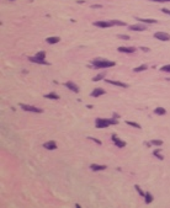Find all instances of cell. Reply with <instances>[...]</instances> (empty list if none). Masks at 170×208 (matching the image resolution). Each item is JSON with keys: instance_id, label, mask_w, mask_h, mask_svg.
Instances as JSON below:
<instances>
[{"instance_id": "obj_18", "label": "cell", "mask_w": 170, "mask_h": 208, "mask_svg": "<svg viewBox=\"0 0 170 208\" xmlns=\"http://www.w3.org/2000/svg\"><path fill=\"white\" fill-rule=\"evenodd\" d=\"M44 99H51V100H58V99H59V96H58L57 94H54V93H49V94L44 95Z\"/></svg>"}, {"instance_id": "obj_1", "label": "cell", "mask_w": 170, "mask_h": 208, "mask_svg": "<svg viewBox=\"0 0 170 208\" xmlns=\"http://www.w3.org/2000/svg\"><path fill=\"white\" fill-rule=\"evenodd\" d=\"M115 62L111 60H107V59H94L93 60V65L95 68H101V69H106V68H110V67H115Z\"/></svg>"}, {"instance_id": "obj_15", "label": "cell", "mask_w": 170, "mask_h": 208, "mask_svg": "<svg viewBox=\"0 0 170 208\" xmlns=\"http://www.w3.org/2000/svg\"><path fill=\"white\" fill-rule=\"evenodd\" d=\"M136 20H138V21L142 22V24H157V20H152V19H139V17H137Z\"/></svg>"}, {"instance_id": "obj_23", "label": "cell", "mask_w": 170, "mask_h": 208, "mask_svg": "<svg viewBox=\"0 0 170 208\" xmlns=\"http://www.w3.org/2000/svg\"><path fill=\"white\" fill-rule=\"evenodd\" d=\"M126 123L128 124V126H131V127H134V128H138V129L141 128V126H139V124H138V123H136V122H132V121H127Z\"/></svg>"}, {"instance_id": "obj_8", "label": "cell", "mask_w": 170, "mask_h": 208, "mask_svg": "<svg viewBox=\"0 0 170 208\" xmlns=\"http://www.w3.org/2000/svg\"><path fill=\"white\" fill-rule=\"evenodd\" d=\"M94 26L101 27V29H107V27H111L112 24L110 21H96V22H94Z\"/></svg>"}, {"instance_id": "obj_31", "label": "cell", "mask_w": 170, "mask_h": 208, "mask_svg": "<svg viewBox=\"0 0 170 208\" xmlns=\"http://www.w3.org/2000/svg\"><path fill=\"white\" fill-rule=\"evenodd\" d=\"M141 49H142V51H144V52H148V51H149V48H147V47H142Z\"/></svg>"}, {"instance_id": "obj_16", "label": "cell", "mask_w": 170, "mask_h": 208, "mask_svg": "<svg viewBox=\"0 0 170 208\" xmlns=\"http://www.w3.org/2000/svg\"><path fill=\"white\" fill-rule=\"evenodd\" d=\"M154 113L155 115H158V116H163V115H165L166 113V110L165 108H163V107H157L154 110Z\"/></svg>"}, {"instance_id": "obj_2", "label": "cell", "mask_w": 170, "mask_h": 208, "mask_svg": "<svg viewBox=\"0 0 170 208\" xmlns=\"http://www.w3.org/2000/svg\"><path fill=\"white\" fill-rule=\"evenodd\" d=\"M44 58H46V52L44 51H41V52H38L35 57H30L29 59L31 60V62H35V63H38V64H47V62L44 60Z\"/></svg>"}, {"instance_id": "obj_25", "label": "cell", "mask_w": 170, "mask_h": 208, "mask_svg": "<svg viewBox=\"0 0 170 208\" xmlns=\"http://www.w3.org/2000/svg\"><path fill=\"white\" fill-rule=\"evenodd\" d=\"M151 144L157 145V147H161V145H163V142H161V141H158V139H154V141L151 142Z\"/></svg>"}, {"instance_id": "obj_20", "label": "cell", "mask_w": 170, "mask_h": 208, "mask_svg": "<svg viewBox=\"0 0 170 208\" xmlns=\"http://www.w3.org/2000/svg\"><path fill=\"white\" fill-rule=\"evenodd\" d=\"M160 150H161L160 148H158L157 150H154V151H153V155L157 156V158L159 159V160H163V159H164V156H163V155L160 154Z\"/></svg>"}, {"instance_id": "obj_27", "label": "cell", "mask_w": 170, "mask_h": 208, "mask_svg": "<svg viewBox=\"0 0 170 208\" xmlns=\"http://www.w3.org/2000/svg\"><path fill=\"white\" fill-rule=\"evenodd\" d=\"M161 70H163V72H166V73H170V64L163 65V67H161Z\"/></svg>"}, {"instance_id": "obj_34", "label": "cell", "mask_w": 170, "mask_h": 208, "mask_svg": "<svg viewBox=\"0 0 170 208\" xmlns=\"http://www.w3.org/2000/svg\"><path fill=\"white\" fill-rule=\"evenodd\" d=\"M10 1H12V0H10Z\"/></svg>"}, {"instance_id": "obj_28", "label": "cell", "mask_w": 170, "mask_h": 208, "mask_svg": "<svg viewBox=\"0 0 170 208\" xmlns=\"http://www.w3.org/2000/svg\"><path fill=\"white\" fill-rule=\"evenodd\" d=\"M118 38L127 41V39H130V36H127V34H118Z\"/></svg>"}, {"instance_id": "obj_24", "label": "cell", "mask_w": 170, "mask_h": 208, "mask_svg": "<svg viewBox=\"0 0 170 208\" xmlns=\"http://www.w3.org/2000/svg\"><path fill=\"white\" fill-rule=\"evenodd\" d=\"M105 78V73H101V74H99V75H96V77H95L93 80L94 81H99V80H101V79H104Z\"/></svg>"}, {"instance_id": "obj_17", "label": "cell", "mask_w": 170, "mask_h": 208, "mask_svg": "<svg viewBox=\"0 0 170 208\" xmlns=\"http://www.w3.org/2000/svg\"><path fill=\"white\" fill-rule=\"evenodd\" d=\"M46 41H47V43L53 44V43H58L59 41H60V38H59V37H48Z\"/></svg>"}, {"instance_id": "obj_13", "label": "cell", "mask_w": 170, "mask_h": 208, "mask_svg": "<svg viewBox=\"0 0 170 208\" xmlns=\"http://www.w3.org/2000/svg\"><path fill=\"white\" fill-rule=\"evenodd\" d=\"M136 51L134 47H118V52L121 53H133Z\"/></svg>"}, {"instance_id": "obj_21", "label": "cell", "mask_w": 170, "mask_h": 208, "mask_svg": "<svg viewBox=\"0 0 170 208\" xmlns=\"http://www.w3.org/2000/svg\"><path fill=\"white\" fill-rule=\"evenodd\" d=\"M110 22L112 24V26H113V25H116V26H125V25H126L123 21H118V20H111Z\"/></svg>"}, {"instance_id": "obj_26", "label": "cell", "mask_w": 170, "mask_h": 208, "mask_svg": "<svg viewBox=\"0 0 170 208\" xmlns=\"http://www.w3.org/2000/svg\"><path fill=\"white\" fill-rule=\"evenodd\" d=\"M134 187H136V190H137V191H138V193H139V195H141L142 197H144V195H146V192H143V191H142V190H141V187H139L138 185H136Z\"/></svg>"}, {"instance_id": "obj_29", "label": "cell", "mask_w": 170, "mask_h": 208, "mask_svg": "<svg viewBox=\"0 0 170 208\" xmlns=\"http://www.w3.org/2000/svg\"><path fill=\"white\" fill-rule=\"evenodd\" d=\"M161 11L164 14H168V15H170V10L169 9H161Z\"/></svg>"}, {"instance_id": "obj_11", "label": "cell", "mask_w": 170, "mask_h": 208, "mask_svg": "<svg viewBox=\"0 0 170 208\" xmlns=\"http://www.w3.org/2000/svg\"><path fill=\"white\" fill-rule=\"evenodd\" d=\"M43 148L48 149V150H54V149H57V143L54 142V141H49V142H46V143L43 144Z\"/></svg>"}, {"instance_id": "obj_19", "label": "cell", "mask_w": 170, "mask_h": 208, "mask_svg": "<svg viewBox=\"0 0 170 208\" xmlns=\"http://www.w3.org/2000/svg\"><path fill=\"white\" fill-rule=\"evenodd\" d=\"M144 198H146V203H147V204H149V203H152V202H153V196H152L149 192H146Z\"/></svg>"}, {"instance_id": "obj_22", "label": "cell", "mask_w": 170, "mask_h": 208, "mask_svg": "<svg viewBox=\"0 0 170 208\" xmlns=\"http://www.w3.org/2000/svg\"><path fill=\"white\" fill-rule=\"evenodd\" d=\"M147 69V65H141V67H137V68H134L133 69V72H136V73H138V72H143V70H146Z\"/></svg>"}, {"instance_id": "obj_5", "label": "cell", "mask_w": 170, "mask_h": 208, "mask_svg": "<svg viewBox=\"0 0 170 208\" xmlns=\"http://www.w3.org/2000/svg\"><path fill=\"white\" fill-rule=\"evenodd\" d=\"M154 37L159 39V41H169L170 39V34L165 33V32H157L154 34Z\"/></svg>"}, {"instance_id": "obj_14", "label": "cell", "mask_w": 170, "mask_h": 208, "mask_svg": "<svg viewBox=\"0 0 170 208\" xmlns=\"http://www.w3.org/2000/svg\"><path fill=\"white\" fill-rule=\"evenodd\" d=\"M90 169L93 171H101V170H105L106 166L105 165H98V164H91L90 165Z\"/></svg>"}, {"instance_id": "obj_7", "label": "cell", "mask_w": 170, "mask_h": 208, "mask_svg": "<svg viewBox=\"0 0 170 208\" xmlns=\"http://www.w3.org/2000/svg\"><path fill=\"white\" fill-rule=\"evenodd\" d=\"M128 29L131 31H144V30H147V27L144 24H138V25H131Z\"/></svg>"}, {"instance_id": "obj_33", "label": "cell", "mask_w": 170, "mask_h": 208, "mask_svg": "<svg viewBox=\"0 0 170 208\" xmlns=\"http://www.w3.org/2000/svg\"><path fill=\"white\" fill-rule=\"evenodd\" d=\"M163 1H170V0H163Z\"/></svg>"}, {"instance_id": "obj_30", "label": "cell", "mask_w": 170, "mask_h": 208, "mask_svg": "<svg viewBox=\"0 0 170 208\" xmlns=\"http://www.w3.org/2000/svg\"><path fill=\"white\" fill-rule=\"evenodd\" d=\"M89 138H90L91 141H94L95 143H98V144H101V142H100V141H98V139H95V138H91V137H89Z\"/></svg>"}, {"instance_id": "obj_12", "label": "cell", "mask_w": 170, "mask_h": 208, "mask_svg": "<svg viewBox=\"0 0 170 208\" xmlns=\"http://www.w3.org/2000/svg\"><path fill=\"white\" fill-rule=\"evenodd\" d=\"M65 88H68V89L72 90V91H74V93H79V88L74 84V82H72V81L65 82Z\"/></svg>"}, {"instance_id": "obj_6", "label": "cell", "mask_w": 170, "mask_h": 208, "mask_svg": "<svg viewBox=\"0 0 170 208\" xmlns=\"http://www.w3.org/2000/svg\"><path fill=\"white\" fill-rule=\"evenodd\" d=\"M112 142L117 145L118 148H125L126 147V142H123V141H121L120 138L116 136V134H112Z\"/></svg>"}, {"instance_id": "obj_9", "label": "cell", "mask_w": 170, "mask_h": 208, "mask_svg": "<svg viewBox=\"0 0 170 208\" xmlns=\"http://www.w3.org/2000/svg\"><path fill=\"white\" fill-rule=\"evenodd\" d=\"M106 82L107 84H112L115 86H118V88H128V85L126 82H121V81H115V80H110V79H106Z\"/></svg>"}, {"instance_id": "obj_32", "label": "cell", "mask_w": 170, "mask_h": 208, "mask_svg": "<svg viewBox=\"0 0 170 208\" xmlns=\"http://www.w3.org/2000/svg\"><path fill=\"white\" fill-rule=\"evenodd\" d=\"M153 1H158V3H163V0H153Z\"/></svg>"}, {"instance_id": "obj_4", "label": "cell", "mask_w": 170, "mask_h": 208, "mask_svg": "<svg viewBox=\"0 0 170 208\" xmlns=\"http://www.w3.org/2000/svg\"><path fill=\"white\" fill-rule=\"evenodd\" d=\"M20 107H21L24 111H30V112H37V113L42 112V108H38V107H35V106H30V105H25V103H20Z\"/></svg>"}, {"instance_id": "obj_3", "label": "cell", "mask_w": 170, "mask_h": 208, "mask_svg": "<svg viewBox=\"0 0 170 208\" xmlns=\"http://www.w3.org/2000/svg\"><path fill=\"white\" fill-rule=\"evenodd\" d=\"M110 124H112V120L96 118V122H95V126H96V128H107Z\"/></svg>"}, {"instance_id": "obj_10", "label": "cell", "mask_w": 170, "mask_h": 208, "mask_svg": "<svg viewBox=\"0 0 170 208\" xmlns=\"http://www.w3.org/2000/svg\"><path fill=\"white\" fill-rule=\"evenodd\" d=\"M105 94V90L104 89H101V88H96V89H94L93 91H91V96L93 98H99V96H101V95H104Z\"/></svg>"}]
</instances>
